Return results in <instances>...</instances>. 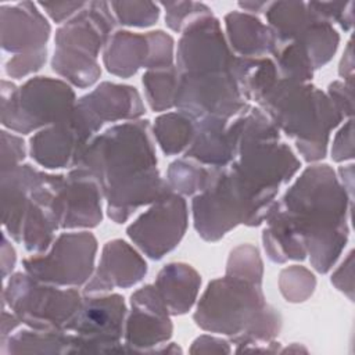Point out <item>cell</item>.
Wrapping results in <instances>:
<instances>
[{"label":"cell","instance_id":"1","mask_svg":"<svg viewBox=\"0 0 355 355\" xmlns=\"http://www.w3.org/2000/svg\"><path fill=\"white\" fill-rule=\"evenodd\" d=\"M123 311V301L119 295L87 301L82 309H78V315L72 323L67 324L68 330H75L80 334L79 338L69 336L71 345L82 341L87 345L98 344L111 347L118 344Z\"/></svg>","mask_w":355,"mask_h":355}]
</instances>
